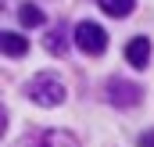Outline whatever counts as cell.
<instances>
[{"label": "cell", "instance_id": "1", "mask_svg": "<svg viewBox=\"0 0 154 147\" xmlns=\"http://www.w3.org/2000/svg\"><path fill=\"white\" fill-rule=\"evenodd\" d=\"M25 93H29V101H36L39 108H57V104L65 101V83L43 72V75H36V79H29Z\"/></svg>", "mask_w": 154, "mask_h": 147}, {"label": "cell", "instance_id": "2", "mask_svg": "<svg viewBox=\"0 0 154 147\" xmlns=\"http://www.w3.org/2000/svg\"><path fill=\"white\" fill-rule=\"evenodd\" d=\"M72 39H75L79 50H86V54H104V47H108V33L97 22H79Z\"/></svg>", "mask_w": 154, "mask_h": 147}, {"label": "cell", "instance_id": "3", "mask_svg": "<svg viewBox=\"0 0 154 147\" xmlns=\"http://www.w3.org/2000/svg\"><path fill=\"white\" fill-rule=\"evenodd\" d=\"M18 147H79V140L61 129H39V133H29Z\"/></svg>", "mask_w": 154, "mask_h": 147}, {"label": "cell", "instance_id": "4", "mask_svg": "<svg viewBox=\"0 0 154 147\" xmlns=\"http://www.w3.org/2000/svg\"><path fill=\"white\" fill-rule=\"evenodd\" d=\"M147 58H151V39L147 36H133L129 43H125V61H129L133 68H143Z\"/></svg>", "mask_w": 154, "mask_h": 147}, {"label": "cell", "instance_id": "5", "mask_svg": "<svg viewBox=\"0 0 154 147\" xmlns=\"http://www.w3.org/2000/svg\"><path fill=\"white\" fill-rule=\"evenodd\" d=\"M108 90L115 93L111 101H115L118 108H122V104H129V108H133V104H140V93H143L136 83H122V79H111V86H108Z\"/></svg>", "mask_w": 154, "mask_h": 147}, {"label": "cell", "instance_id": "6", "mask_svg": "<svg viewBox=\"0 0 154 147\" xmlns=\"http://www.w3.org/2000/svg\"><path fill=\"white\" fill-rule=\"evenodd\" d=\"M0 39H4L0 47H4V54H7V58H22V54L29 50V39L22 36V33H11V29H7Z\"/></svg>", "mask_w": 154, "mask_h": 147}, {"label": "cell", "instance_id": "7", "mask_svg": "<svg viewBox=\"0 0 154 147\" xmlns=\"http://www.w3.org/2000/svg\"><path fill=\"white\" fill-rule=\"evenodd\" d=\"M18 22H22L25 29H36V25H43V11H39L36 4H22V7H18Z\"/></svg>", "mask_w": 154, "mask_h": 147}, {"label": "cell", "instance_id": "8", "mask_svg": "<svg viewBox=\"0 0 154 147\" xmlns=\"http://www.w3.org/2000/svg\"><path fill=\"white\" fill-rule=\"evenodd\" d=\"M97 4H100V11H108V14H115V18L133 14V7H136V0H97Z\"/></svg>", "mask_w": 154, "mask_h": 147}, {"label": "cell", "instance_id": "9", "mask_svg": "<svg viewBox=\"0 0 154 147\" xmlns=\"http://www.w3.org/2000/svg\"><path fill=\"white\" fill-rule=\"evenodd\" d=\"M43 47H47L50 54H57V58H61V54H68V43H65V29H50V33H47V39H43Z\"/></svg>", "mask_w": 154, "mask_h": 147}, {"label": "cell", "instance_id": "10", "mask_svg": "<svg viewBox=\"0 0 154 147\" xmlns=\"http://www.w3.org/2000/svg\"><path fill=\"white\" fill-rule=\"evenodd\" d=\"M140 147H154V133H143L140 136Z\"/></svg>", "mask_w": 154, "mask_h": 147}]
</instances>
